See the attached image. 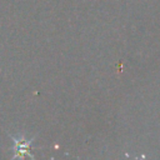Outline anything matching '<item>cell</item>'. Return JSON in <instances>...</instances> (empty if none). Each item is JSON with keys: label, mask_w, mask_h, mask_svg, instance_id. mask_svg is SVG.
<instances>
[{"label": "cell", "mask_w": 160, "mask_h": 160, "mask_svg": "<svg viewBox=\"0 0 160 160\" xmlns=\"http://www.w3.org/2000/svg\"><path fill=\"white\" fill-rule=\"evenodd\" d=\"M32 140H29L24 136H12V142H14V156H32L30 154V145Z\"/></svg>", "instance_id": "cell-1"}]
</instances>
